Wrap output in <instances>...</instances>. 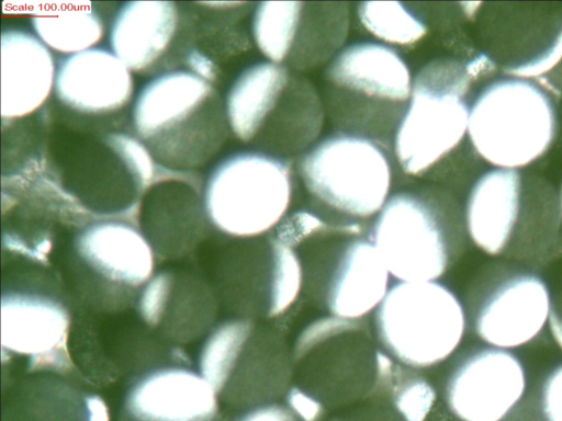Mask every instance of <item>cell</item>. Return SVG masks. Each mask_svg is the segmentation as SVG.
I'll return each instance as SVG.
<instances>
[{
	"mask_svg": "<svg viewBox=\"0 0 562 421\" xmlns=\"http://www.w3.org/2000/svg\"><path fill=\"white\" fill-rule=\"evenodd\" d=\"M299 179L292 160L256 150L220 160L204 181L203 200L210 224L233 239L272 234L291 210Z\"/></svg>",
	"mask_w": 562,
	"mask_h": 421,
	"instance_id": "obj_14",
	"label": "cell"
},
{
	"mask_svg": "<svg viewBox=\"0 0 562 421\" xmlns=\"http://www.w3.org/2000/svg\"><path fill=\"white\" fill-rule=\"evenodd\" d=\"M413 79L398 52L375 42L347 45L323 75L326 117L335 132L369 138L392 151Z\"/></svg>",
	"mask_w": 562,
	"mask_h": 421,
	"instance_id": "obj_8",
	"label": "cell"
},
{
	"mask_svg": "<svg viewBox=\"0 0 562 421\" xmlns=\"http://www.w3.org/2000/svg\"><path fill=\"white\" fill-rule=\"evenodd\" d=\"M131 124L159 167L184 172L209 164L232 134L217 86L186 69L147 81L134 100Z\"/></svg>",
	"mask_w": 562,
	"mask_h": 421,
	"instance_id": "obj_4",
	"label": "cell"
},
{
	"mask_svg": "<svg viewBox=\"0 0 562 421\" xmlns=\"http://www.w3.org/2000/svg\"><path fill=\"white\" fill-rule=\"evenodd\" d=\"M181 5L160 0L124 2L110 26V49L133 73L158 76L180 69L183 48Z\"/></svg>",
	"mask_w": 562,
	"mask_h": 421,
	"instance_id": "obj_22",
	"label": "cell"
},
{
	"mask_svg": "<svg viewBox=\"0 0 562 421\" xmlns=\"http://www.w3.org/2000/svg\"><path fill=\"white\" fill-rule=\"evenodd\" d=\"M351 3L263 1L250 21L254 45L267 61L300 73L327 66L346 46Z\"/></svg>",
	"mask_w": 562,
	"mask_h": 421,
	"instance_id": "obj_19",
	"label": "cell"
},
{
	"mask_svg": "<svg viewBox=\"0 0 562 421\" xmlns=\"http://www.w3.org/2000/svg\"><path fill=\"white\" fill-rule=\"evenodd\" d=\"M550 309L551 296L546 283L535 274H517L483 298L474 315V329L487 344L517 348L541 332Z\"/></svg>",
	"mask_w": 562,
	"mask_h": 421,
	"instance_id": "obj_27",
	"label": "cell"
},
{
	"mask_svg": "<svg viewBox=\"0 0 562 421\" xmlns=\"http://www.w3.org/2000/svg\"><path fill=\"white\" fill-rule=\"evenodd\" d=\"M559 113H560V123L562 124V92L559 96Z\"/></svg>",
	"mask_w": 562,
	"mask_h": 421,
	"instance_id": "obj_37",
	"label": "cell"
},
{
	"mask_svg": "<svg viewBox=\"0 0 562 421\" xmlns=\"http://www.w3.org/2000/svg\"><path fill=\"white\" fill-rule=\"evenodd\" d=\"M213 251L211 282L221 306L238 318L272 319L285 314L303 293L296 252L272 234L233 239Z\"/></svg>",
	"mask_w": 562,
	"mask_h": 421,
	"instance_id": "obj_17",
	"label": "cell"
},
{
	"mask_svg": "<svg viewBox=\"0 0 562 421\" xmlns=\"http://www.w3.org/2000/svg\"><path fill=\"white\" fill-rule=\"evenodd\" d=\"M497 75L482 54L439 56L417 70L392 145L404 175L450 189L464 158L475 156L468 138L472 101L480 87Z\"/></svg>",
	"mask_w": 562,
	"mask_h": 421,
	"instance_id": "obj_2",
	"label": "cell"
},
{
	"mask_svg": "<svg viewBox=\"0 0 562 421\" xmlns=\"http://www.w3.org/2000/svg\"><path fill=\"white\" fill-rule=\"evenodd\" d=\"M370 224L331 223L305 207L293 210L272 232L296 252L303 293L328 316L362 320L392 284L369 238Z\"/></svg>",
	"mask_w": 562,
	"mask_h": 421,
	"instance_id": "obj_3",
	"label": "cell"
},
{
	"mask_svg": "<svg viewBox=\"0 0 562 421\" xmlns=\"http://www.w3.org/2000/svg\"><path fill=\"white\" fill-rule=\"evenodd\" d=\"M467 235L456 194L431 183L393 193L369 228L371 242L398 282L439 280L462 253Z\"/></svg>",
	"mask_w": 562,
	"mask_h": 421,
	"instance_id": "obj_7",
	"label": "cell"
},
{
	"mask_svg": "<svg viewBox=\"0 0 562 421\" xmlns=\"http://www.w3.org/2000/svg\"><path fill=\"white\" fill-rule=\"evenodd\" d=\"M471 33L498 75L539 80L562 61V3L479 2Z\"/></svg>",
	"mask_w": 562,
	"mask_h": 421,
	"instance_id": "obj_18",
	"label": "cell"
},
{
	"mask_svg": "<svg viewBox=\"0 0 562 421\" xmlns=\"http://www.w3.org/2000/svg\"><path fill=\"white\" fill-rule=\"evenodd\" d=\"M2 124L27 120L40 113L55 89L57 64L35 34L20 29L1 33Z\"/></svg>",
	"mask_w": 562,
	"mask_h": 421,
	"instance_id": "obj_28",
	"label": "cell"
},
{
	"mask_svg": "<svg viewBox=\"0 0 562 421\" xmlns=\"http://www.w3.org/2000/svg\"><path fill=\"white\" fill-rule=\"evenodd\" d=\"M220 299L201 270L172 268L155 272L134 310L142 322L171 345L205 338L217 325Z\"/></svg>",
	"mask_w": 562,
	"mask_h": 421,
	"instance_id": "obj_21",
	"label": "cell"
},
{
	"mask_svg": "<svg viewBox=\"0 0 562 421\" xmlns=\"http://www.w3.org/2000/svg\"><path fill=\"white\" fill-rule=\"evenodd\" d=\"M117 421H223L207 380L186 364L150 368L128 382Z\"/></svg>",
	"mask_w": 562,
	"mask_h": 421,
	"instance_id": "obj_24",
	"label": "cell"
},
{
	"mask_svg": "<svg viewBox=\"0 0 562 421\" xmlns=\"http://www.w3.org/2000/svg\"><path fill=\"white\" fill-rule=\"evenodd\" d=\"M225 109L238 141L286 160L299 158L319 140L326 118L313 82L270 61L250 65L235 78Z\"/></svg>",
	"mask_w": 562,
	"mask_h": 421,
	"instance_id": "obj_6",
	"label": "cell"
},
{
	"mask_svg": "<svg viewBox=\"0 0 562 421\" xmlns=\"http://www.w3.org/2000/svg\"><path fill=\"white\" fill-rule=\"evenodd\" d=\"M541 408L546 421H562V365L543 384Z\"/></svg>",
	"mask_w": 562,
	"mask_h": 421,
	"instance_id": "obj_34",
	"label": "cell"
},
{
	"mask_svg": "<svg viewBox=\"0 0 562 421\" xmlns=\"http://www.w3.org/2000/svg\"><path fill=\"white\" fill-rule=\"evenodd\" d=\"M47 105L38 114L40 170L95 218L137 226L139 202L158 168L146 146L121 128V118H88Z\"/></svg>",
	"mask_w": 562,
	"mask_h": 421,
	"instance_id": "obj_1",
	"label": "cell"
},
{
	"mask_svg": "<svg viewBox=\"0 0 562 421\" xmlns=\"http://www.w3.org/2000/svg\"><path fill=\"white\" fill-rule=\"evenodd\" d=\"M559 198H560V207H561V215H562V182L559 191Z\"/></svg>",
	"mask_w": 562,
	"mask_h": 421,
	"instance_id": "obj_38",
	"label": "cell"
},
{
	"mask_svg": "<svg viewBox=\"0 0 562 421\" xmlns=\"http://www.w3.org/2000/svg\"><path fill=\"white\" fill-rule=\"evenodd\" d=\"M394 163L380 144L334 132L297 158L295 171L306 208L336 224H370L392 195Z\"/></svg>",
	"mask_w": 562,
	"mask_h": 421,
	"instance_id": "obj_9",
	"label": "cell"
},
{
	"mask_svg": "<svg viewBox=\"0 0 562 421\" xmlns=\"http://www.w3.org/2000/svg\"><path fill=\"white\" fill-rule=\"evenodd\" d=\"M257 3L192 2L183 9L182 67L217 86L223 66L254 44L245 21Z\"/></svg>",
	"mask_w": 562,
	"mask_h": 421,
	"instance_id": "obj_26",
	"label": "cell"
},
{
	"mask_svg": "<svg viewBox=\"0 0 562 421\" xmlns=\"http://www.w3.org/2000/svg\"><path fill=\"white\" fill-rule=\"evenodd\" d=\"M549 323L552 335L562 348V288L551 298Z\"/></svg>",
	"mask_w": 562,
	"mask_h": 421,
	"instance_id": "obj_36",
	"label": "cell"
},
{
	"mask_svg": "<svg viewBox=\"0 0 562 421\" xmlns=\"http://www.w3.org/2000/svg\"><path fill=\"white\" fill-rule=\"evenodd\" d=\"M134 91L133 72L111 49L94 47L57 64L55 102L79 116L121 118Z\"/></svg>",
	"mask_w": 562,
	"mask_h": 421,
	"instance_id": "obj_25",
	"label": "cell"
},
{
	"mask_svg": "<svg viewBox=\"0 0 562 421\" xmlns=\"http://www.w3.org/2000/svg\"><path fill=\"white\" fill-rule=\"evenodd\" d=\"M559 100L535 79L496 76L477 90L468 138L477 158L497 169H525L553 146Z\"/></svg>",
	"mask_w": 562,
	"mask_h": 421,
	"instance_id": "obj_11",
	"label": "cell"
},
{
	"mask_svg": "<svg viewBox=\"0 0 562 421\" xmlns=\"http://www.w3.org/2000/svg\"><path fill=\"white\" fill-rule=\"evenodd\" d=\"M198 371L220 402L240 413L284 397L293 383L292 350L272 327L234 317L204 338Z\"/></svg>",
	"mask_w": 562,
	"mask_h": 421,
	"instance_id": "obj_13",
	"label": "cell"
},
{
	"mask_svg": "<svg viewBox=\"0 0 562 421\" xmlns=\"http://www.w3.org/2000/svg\"><path fill=\"white\" fill-rule=\"evenodd\" d=\"M418 5L397 1L359 2L355 9L357 25L373 42L398 53L408 52L422 44L432 30L429 10Z\"/></svg>",
	"mask_w": 562,
	"mask_h": 421,
	"instance_id": "obj_30",
	"label": "cell"
},
{
	"mask_svg": "<svg viewBox=\"0 0 562 421\" xmlns=\"http://www.w3.org/2000/svg\"><path fill=\"white\" fill-rule=\"evenodd\" d=\"M156 260L146 237L130 221L102 218L81 227L68 243L63 281L74 310L114 315L134 309Z\"/></svg>",
	"mask_w": 562,
	"mask_h": 421,
	"instance_id": "obj_10",
	"label": "cell"
},
{
	"mask_svg": "<svg viewBox=\"0 0 562 421\" xmlns=\"http://www.w3.org/2000/svg\"><path fill=\"white\" fill-rule=\"evenodd\" d=\"M284 405L303 421H323L327 408L312 394L292 383L286 390Z\"/></svg>",
	"mask_w": 562,
	"mask_h": 421,
	"instance_id": "obj_33",
	"label": "cell"
},
{
	"mask_svg": "<svg viewBox=\"0 0 562 421\" xmlns=\"http://www.w3.org/2000/svg\"><path fill=\"white\" fill-rule=\"evenodd\" d=\"M369 325L325 316L308 323L293 349V380L326 408L345 409L374 390L382 349Z\"/></svg>",
	"mask_w": 562,
	"mask_h": 421,
	"instance_id": "obj_15",
	"label": "cell"
},
{
	"mask_svg": "<svg viewBox=\"0 0 562 421\" xmlns=\"http://www.w3.org/2000/svg\"><path fill=\"white\" fill-rule=\"evenodd\" d=\"M328 421H405L387 398L372 394Z\"/></svg>",
	"mask_w": 562,
	"mask_h": 421,
	"instance_id": "obj_32",
	"label": "cell"
},
{
	"mask_svg": "<svg viewBox=\"0 0 562 421\" xmlns=\"http://www.w3.org/2000/svg\"><path fill=\"white\" fill-rule=\"evenodd\" d=\"M525 390L526 373L517 356L502 349H482L453 367L443 397L460 421H502Z\"/></svg>",
	"mask_w": 562,
	"mask_h": 421,
	"instance_id": "obj_23",
	"label": "cell"
},
{
	"mask_svg": "<svg viewBox=\"0 0 562 421\" xmlns=\"http://www.w3.org/2000/svg\"><path fill=\"white\" fill-rule=\"evenodd\" d=\"M234 421H303L284 403L272 402L240 412Z\"/></svg>",
	"mask_w": 562,
	"mask_h": 421,
	"instance_id": "obj_35",
	"label": "cell"
},
{
	"mask_svg": "<svg viewBox=\"0 0 562 421\" xmlns=\"http://www.w3.org/2000/svg\"><path fill=\"white\" fill-rule=\"evenodd\" d=\"M2 421H110L105 401L55 373H24L3 384Z\"/></svg>",
	"mask_w": 562,
	"mask_h": 421,
	"instance_id": "obj_29",
	"label": "cell"
},
{
	"mask_svg": "<svg viewBox=\"0 0 562 421\" xmlns=\"http://www.w3.org/2000/svg\"><path fill=\"white\" fill-rule=\"evenodd\" d=\"M204 182L199 172L162 167L144 193L136 224L156 259L178 260L196 254L214 228L206 216Z\"/></svg>",
	"mask_w": 562,
	"mask_h": 421,
	"instance_id": "obj_20",
	"label": "cell"
},
{
	"mask_svg": "<svg viewBox=\"0 0 562 421\" xmlns=\"http://www.w3.org/2000/svg\"><path fill=\"white\" fill-rule=\"evenodd\" d=\"M468 237L490 255L543 262L562 251L559 192L525 169H491L473 182L464 206Z\"/></svg>",
	"mask_w": 562,
	"mask_h": 421,
	"instance_id": "obj_5",
	"label": "cell"
},
{
	"mask_svg": "<svg viewBox=\"0 0 562 421\" xmlns=\"http://www.w3.org/2000/svg\"><path fill=\"white\" fill-rule=\"evenodd\" d=\"M50 272L24 262L3 275L2 360H23L22 374L48 372L85 384L69 350L74 308L61 278Z\"/></svg>",
	"mask_w": 562,
	"mask_h": 421,
	"instance_id": "obj_12",
	"label": "cell"
},
{
	"mask_svg": "<svg viewBox=\"0 0 562 421\" xmlns=\"http://www.w3.org/2000/svg\"><path fill=\"white\" fill-rule=\"evenodd\" d=\"M31 24L38 39L64 57L97 47L105 33L102 18L88 8L36 13Z\"/></svg>",
	"mask_w": 562,
	"mask_h": 421,
	"instance_id": "obj_31",
	"label": "cell"
},
{
	"mask_svg": "<svg viewBox=\"0 0 562 421\" xmlns=\"http://www.w3.org/2000/svg\"><path fill=\"white\" fill-rule=\"evenodd\" d=\"M373 322L379 346L417 371L450 357L467 328L460 299L438 281H395L375 309Z\"/></svg>",
	"mask_w": 562,
	"mask_h": 421,
	"instance_id": "obj_16",
	"label": "cell"
}]
</instances>
